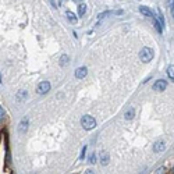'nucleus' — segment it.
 <instances>
[{
    "label": "nucleus",
    "mask_w": 174,
    "mask_h": 174,
    "mask_svg": "<svg viewBox=\"0 0 174 174\" xmlns=\"http://www.w3.org/2000/svg\"><path fill=\"white\" fill-rule=\"evenodd\" d=\"M81 125L85 128L87 131H89V130H93L95 127H96V120L92 117V116H82V118H81Z\"/></svg>",
    "instance_id": "obj_1"
},
{
    "label": "nucleus",
    "mask_w": 174,
    "mask_h": 174,
    "mask_svg": "<svg viewBox=\"0 0 174 174\" xmlns=\"http://www.w3.org/2000/svg\"><path fill=\"white\" fill-rule=\"evenodd\" d=\"M139 59L142 60L143 63H149L152 59H153V50L150 49V48H143V49H141V52H139Z\"/></svg>",
    "instance_id": "obj_2"
},
{
    "label": "nucleus",
    "mask_w": 174,
    "mask_h": 174,
    "mask_svg": "<svg viewBox=\"0 0 174 174\" xmlns=\"http://www.w3.org/2000/svg\"><path fill=\"white\" fill-rule=\"evenodd\" d=\"M50 88H52V85H50L49 81H42L39 82V85H38L36 91L38 93H42V95H45V93H48L50 91Z\"/></svg>",
    "instance_id": "obj_3"
},
{
    "label": "nucleus",
    "mask_w": 174,
    "mask_h": 174,
    "mask_svg": "<svg viewBox=\"0 0 174 174\" xmlns=\"http://www.w3.org/2000/svg\"><path fill=\"white\" fill-rule=\"evenodd\" d=\"M153 91H156V92H163L166 88H167V81L166 80H157V81L153 84Z\"/></svg>",
    "instance_id": "obj_4"
},
{
    "label": "nucleus",
    "mask_w": 174,
    "mask_h": 174,
    "mask_svg": "<svg viewBox=\"0 0 174 174\" xmlns=\"http://www.w3.org/2000/svg\"><path fill=\"white\" fill-rule=\"evenodd\" d=\"M88 74V70L87 67H80V68H77L75 71V78H78V80H81V78H85Z\"/></svg>",
    "instance_id": "obj_5"
},
{
    "label": "nucleus",
    "mask_w": 174,
    "mask_h": 174,
    "mask_svg": "<svg viewBox=\"0 0 174 174\" xmlns=\"http://www.w3.org/2000/svg\"><path fill=\"white\" fill-rule=\"evenodd\" d=\"M164 148H166L164 142H163V141H157V142H155V145H153V152H156V153H160V152H163V150H164Z\"/></svg>",
    "instance_id": "obj_6"
},
{
    "label": "nucleus",
    "mask_w": 174,
    "mask_h": 174,
    "mask_svg": "<svg viewBox=\"0 0 174 174\" xmlns=\"http://www.w3.org/2000/svg\"><path fill=\"white\" fill-rule=\"evenodd\" d=\"M107 163H109V153L105 152V150H102L100 152V164L102 166H107Z\"/></svg>",
    "instance_id": "obj_7"
},
{
    "label": "nucleus",
    "mask_w": 174,
    "mask_h": 174,
    "mask_svg": "<svg viewBox=\"0 0 174 174\" xmlns=\"http://www.w3.org/2000/svg\"><path fill=\"white\" fill-rule=\"evenodd\" d=\"M139 11L142 13L143 15H146V17H153V13H152V10H150V8H148V7H145V6L139 7Z\"/></svg>",
    "instance_id": "obj_8"
},
{
    "label": "nucleus",
    "mask_w": 174,
    "mask_h": 174,
    "mask_svg": "<svg viewBox=\"0 0 174 174\" xmlns=\"http://www.w3.org/2000/svg\"><path fill=\"white\" fill-rule=\"evenodd\" d=\"M66 17H67V20H68L71 24H75V22H77V20H78V18H77V15H75L73 11H67V13H66Z\"/></svg>",
    "instance_id": "obj_9"
},
{
    "label": "nucleus",
    "mask_w": 174,
    "mask_h": 174,
    "mask_svg": "<svg viewBox=\"0 0 174 174\" xmlns=\"http://www.w3.org/2000/svg\"><path fill=\"white\" fill-rule=\"evenodd\" d=\"M27 128H28V120L25 118V120H22V121L20 123L18 131H20V132H25V131H27Z\"/></svg>",
    "instance_id": "obj_10"
},
{
    "label": "nucleus",
    "mask_w": 174,
    "mask_h": 174,
    "mask_svg": "<svg viewBox=\"0 0 174 174\" xmlns=\"http://www.w3.org/2000/svg\"><path fill=\"white\" fill-rule=\"evenodd\" d=\"M85 11H87V4H85V3H81V4L78 6V14H80V17H84V15H85Z\"/></svg>",
    "instance_id": "obj_11"
},
{
    "label": "nucleus",
    "mask_w": 174,
    "mask_h": 174,
    "mask_svg": "<svg viewBox=\"0 0 174 174\" xmlns=\"http://www.w3.org/2000/svg\"><path fill=\"white\" fill-rule=\"evenodd\" d=\"M134 114H135V110H134L132 107H130V110H127V112H125L124 117L127 118V120H132V118H134Z\"/></svg>",
    "instance_id": "obj_12"
},
{
    "label": "nucleus",
    "mask_w": 174,
    "mask_h": 174,
    "mask_svg": "<svg viewBox=\"0 0 174 174\" xmlns=\"http://www.w3.org/2000/svg\"><path fill=\"white\" fill-rule=\"evenodd\" d=\"M67 64H68V56H67V55H63V56L60 57V66L64 67V66H67Z\"/></svg>",
    "instance_id": "obj_13"
},
{
    "label": "nucleus",
    "mask_w": 174,
    "mask_h": 174,
    "mask_svg": "<svg viewBox=\"0 0 174 174\" xmlns=\"http://www.w3.org/2000/svg\"><path fill=\"white\" fill-rule=\"evenodd\" d=\"M167 74H168V77L174 81V66H170V67L167 68Z\"/></svg>",
    "instance_id": "obj_14"
},
{
    "label": "nucleus",
    "mask_w": 174,
    "mask_h": 174,
    "mask_svg": "<svg viewBox=\"0 0 174 174\" xmlns=\"http://www.w3.org/2000/svg\"><path fill=\"white\" fill-rule=\"evenodd\" d=\"M25 98H27V91H20V92L17 93V99L22 100V99H25Z\"/></svg>",
    "instance_id": "obj_15"
},
{
    "label": "nucleus",
    "mask_w": 174,
    "mask_h": 174,
    "mask_svg": "<svg viewBox=\"0 0 174 174\" xmlns=\"http://www.w3.org/2000/svg\"><path fill=\"white\" fill-rule=\"evenodd\" d=\"M156 21L160 24V27H164V18H163V15H160V13L157 14V20Z\"/></svg>",
    "instance_id": "obj_16"
},
{
    "label": "nucleus",
    "mask_w": 174,
    "mask_h": 174,
    "mask_svg": "<svg viewBox=\"0 0 174 174\" xmlns=\"http://www.w3.org/2000/svg\"><path fill=\"white\" fill-rule=\"evenodd\" d=\"M89 163H91V164L96 163V153H92V155L89 156Z\"/></svg>",
    "instance_id": "obj_17"
},
{
    "label": "nucleus",
    "mask_w": 174,
    "mask_h": 174,
    "mask_svg": "<svg viewBox=\"0 0 174 174\" xmlns=\"http://www.w3.org/2000/svg\"><path fill=\"white\" fill-rule=\"evenodd\" d=\"M4 117H6V112H4V109L0 106V121H1Z\"/></svg>",
    "instance_id": "obj_18"
},
{
    "label": "nucleus",
    "mask_w": 174,
    "mask_h": 174,
    "mask_svg": "<svg viewBox=\"0 0 174 174\" xmlns=\"http://www.w3.org/2000/svg\"><path fill=\"white\" fill-rule=\"evenodd\" d=\"M85 152H87V146H84L81 150V156H80V160H82L84 157H85Z\"/></svg>",
    "instance_id": "obj_19"
},
{
    "label": "nucleus",
    "mask_w": 174,
    "mask_h": 174,
    "mask_svg": "<svg viewBox=\"0 0 174 174\" xmlns=\"http://www.w3.org/2000/svg\"><path fill=\"white\" fill-rule=\"evenodd\" d=\"M164 173H166V168L160 167V168H157V173H156V174H164Z\"/></svg>",
    "instance_id": "obj_20"
},
{
    "label": "nucleus",
    "mask_w": 174,
    "mask_h": 174,
    "mask_svg": "<svg viewBox=\"0 0 174 174\" xmlns=\"http://www.w3.org/2000/svg\"><path fill=\"white\" fill-rule=\"evenodd\" d=\"M84 174H95V171L91 170V168H88V170H85V173H84Z\"/></svg>",
    "instance_id": "obj_21"
},
{
    "label": "nucleus",
    "mask_w": 174,
    "mask_h": 174,
    "mask_svg": "<svg viewBox=\"0 0 174 174\" xmlns=\"http://www.w3.org/2000/svg\"><path fill=\"white\" fill-rule=\"evenodd\" d=\"M171 15H173V18H174V6H171Z\"/></svg>",
    "instance_id": "obj_22"
},
{
    "label": "nucleus",
    "mask_w": 174,
    "mask_h": 174,
    "mask_svg": "<svg viewBox=\"0 0 174 174\" xmlns=\"http://www.w3.org/2000/svg\"><path fill=\"white\" fill-rule=\"evenodd\" d=\"M173 174H174V167H173Z\"/></svg>",
    "instance_id": "obj_23"
},
{
    "label": "nucleus",
    "mask_w": 174,
    "mask_h": 174,
    "mask_svg": "<svg viewBox=\"0 0 174 174\" xmlns=\"http://www.w3.org/2000/svg\"><path fill=\"white\" fill-rule=\"evenodd\" d=\"M0 81H1V80H0Z\"/></svg>",
    "instance_id": "obj_24"
}]
</instances>
